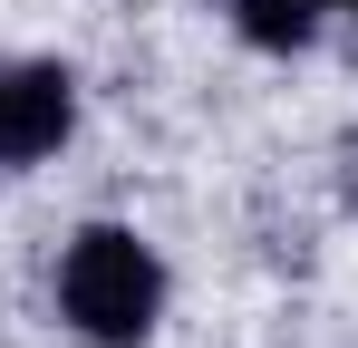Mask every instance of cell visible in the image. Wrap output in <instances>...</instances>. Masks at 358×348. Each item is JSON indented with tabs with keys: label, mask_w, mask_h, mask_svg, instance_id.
Returning a JSON list of instances; mask_svg holds the SVG:
<instances>
[{
	"label": "cell",
	"mask_w": 358,
	"mask_h": 348,
	"mask_svg": "<svg viewBox=\"0 0 358 348\" xmlns=\"http://www.w3.org/2000/svg\"><path fill=\"white\" fill-rule=\"evenodd\" d=\"M59 300H68V319L87 329V339H145L155 329V300H165V281H155V252L136 242V232L117 223H97V232H78L68 242V261H59Z\"/></svg>",
	"instance_id": "6da1fadb"
},
{
	"label": "cell",
	"mask_w": 358,
	"mask_h": 348,
	"mask_svg": "<svg viewBox=\"0 0 358 348\" xmlns=\"http://www.w3.org/2000/svg\"><path fill=\"white\" fill-rule=\"evenodd\" d=\"M68 116H78L68 68H10L0 78V165H39L68 136Z\"/></svg>",
	"instance_id": "7a4b0ae2"
},
{
	"label": "cell",
	"mask_w": 358,
	"mask_h": 348,
	"mask_svg": "<svg viewBox=\"0 0 358 348\" xmlns=\"http://www.w3.org/2000/svg\"><path fill=\"white\" fill-rule=\"evenodd\" d=\"M233 10H242V39H262V49H300L320 29V0H233Z\"/></svg>",
	"instance_id": "3957f363"
},
{
	"label": "cell",
	"mask_w": 358,
	"mask_h": 348,
	"mask_svg": "<svg viewBox=\"0 0 358 348\" xmlns=\"http://www.w3.org/2000/svg\"><path fill=\"white\" fill-rule=\"evenodd\" d=\"M349 10H358V0H349Z\"/></svg>",
	"instance_id": "277c9868"
}]
</instances>
